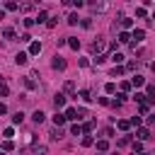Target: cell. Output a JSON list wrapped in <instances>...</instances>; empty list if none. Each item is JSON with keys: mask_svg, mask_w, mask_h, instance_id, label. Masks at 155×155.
Wrapping results in <instances>:
<instances>
[{"mask_svg": "<svg viewBox=\"0 0 155 155\" xmlns=\"http://www.w3.org/2000/svg\"><path fill=\"white\" fill-rule=\"evenodd\" d=\"M51 66H53V70H66V61H63L61 56H56L53 61H51Z\"/></svg>", "mask_w": 155, "mask_h": 155, "instance_id": "1", "label": "cell"}, {"mask_svg": "<svg viewBox=\"0 0 155 155\" xmlns=\"http://www.w3.org/2000/svg\"><path fill=\"white\" fill-rule=\"evenodd\" d=\"M53 107H56V111L61 109V107H66V94H56L53 97Z\"/></svg>", "mask_w": 155, "mask_h": 155, "instance_id": "2", "label": "cell"}, {"mask_svg": "<svg viewBox=\"0 0 155 155\" xmlns=\"http://www.w3.org/2000/svg\"><path fill=\"white\" fill-rule=\"evenodd\" d=\"M104 49H107V44H104V39H97V41L92 44V51H97L100 56H102V51H104Z\"/></svg>", "mask_w": 155, "mask_h": 155, "instance_id": "3", "label": "cell"}, {"mask_svg": "<svg viewBox=\"0 0 155 155\" xmlns=\"http://www.w3.org/2000/svg\"><path fill=\"white\" fill-rule=\"evenodd\" d=\"M27 61H29V53H22V51H19V53L15 56V63H17V66H24Z\"/></svg>", "mask_w": 155, "mask_h": 155, "instance_id": "4", "label": "cell"}, {"mask_svg": "<svg viewBox=\"0 0 155 155\" xmlns=\"http://www.w3.org/2000/svg\"><path fill=\"white\" fill-rule=\"evenodd\" d=\"M66 121H68V119H66V114H58V111H56V116H53V126H58V128H61Z\"/></svg>", "mask_w": 155, "mask_h": 155, "instance_id": "5", "label": "cell"}, {"mask_svg": "<svg viewBox=\"0 0 155 155\" xmlns=\"http://www.w3.org/2000/svg\"><path fill=\"white\" fill-rule=\"evenodd\" d=\"M143 36H145V32H143V29H133V34H131V39H133L136 44H138V41H143Z\"/></svg>", "mask_w": 155, "mask_h": 155, "instance_id": "6", "label": "cell"}, {"mask_svg": "<svg viewBox=\"0 0 155 155\" xmlns=\"http://www.w3.org/2000/svg\"><path fill=\"white\" fill-rule=\"evenodd\" d=\"M90 7H92L94 12H104V10H109V5H107V3H92Z\"/></svg>", "mask_w": 155, "mask_h": 155, "instance_id": "7", "label": "cell"}, {"mask_svg": "<svg viewBox=\"0 0 155 155\" xmlns=\"http://www.w3.org/2000/svg\"><path fill=\"white\" fill-rule=\"evenodd\" d=\"M49 136H51V138H53V141H58V138H63V131H61V128H58V126H53Z\"/></svg>", "mask_w": 155, "mask_h": 155, "instance_id": "8", "label": "cell"}, {"mask_svg": "<svg viewBox=\"0 0 155 155\" xmlns=\"http://www.w3.org/2000/svg\"><path fill=\"white\" fill-rule=\"evenodd\" d=\"M66 119H70V121H75V119H78V109H73V107H68V109H66Z\"/></svg>", "mask_w": 155, "mask_h": 155, "instance_id": "9", "label": "cell"}, {"mask_svg": "<svg viewBox=\"0 0 155 155\" xmlns=\"http://www.w3.org/2000/svg\"><path fill=\"white\" fill-rule=\"evenodd\" d=\"M39 51H41V44H39V41H32V44H29V53H32V56H36Z\"/></svg>", "mask_w": 155, "mask_h": 155, "instance_id": "10", "label": "cell"}, {"mask_svg": "<svg viewBox=\"0 0 155 155\" xmlns=\"http://www.w3.org/2000/svg\"><path fill=\"white\" fill-rule=\"evenodd\" d=\"M68 46L78 51V49H80V41H78V39H75V36H68Z\"/></svg>", "mask_w": 155, "mask_h": 155, "instance_id": "11", "label": "cell"}, {"mask_svg": "<svg viewBox=\"0 0 155 155\" xmlns=\"http://www.w3.org/2000/svg\"><path fill=\"white\" fill-rule=\"evenodd\" d=\"M32 119H34L36 124H41V121H44V111H39V109H36V111L32 114Z\"/></svg>", "mask_w": 155, "mask_h": 155, "instance_id": "12", "label": "cell"}, {"mask_svg": "<svg viewBox=\"0 0 155 155\" xmlns=\"http://www.w3.org/2000/svg\"><path fill=\"white\" fill-rule=\"evenodd\" d=\"M119 41H121V44H128V41H131V34H128V32H121V34H119Z\"/></svg>", "mask_w": 155, "mask_h": 155, "instance_id": "13", "label": "cell"}, {"mask_svg": "<svg viewBox=\"0 0 155 155\" xmlns=\"http://www.w3.org/2000/svg\"><path fill=\"white\" fill-rule=\"evenodd\" d=\"M138 138H141V141H148V138H150V131H148V128H141V131H138Z\"/></svg>", "mask_w": 155, "mask_h": 155, "instance_id": "14", "label": "cell"}, {"mask_svg": "<svg viewBox=\"0 0 155 155\" xmlns=\"http://www.w3.org/2000/svg\"><path fill=\"white\" fill-rule=\"evenodd\" d=\"M22 119H24L22 111H15V114H12V121H15V124H22Z\"/></svg>", "mask_w": 155, "mask_h": 155, "instance_id": "15", "label": "cell"}, {"mask_svg": "<svg viewBox=\"0 0 155 155\" xmlns=\"http://www.w3.org/2000/svg\"><path fill=\"white\" fill-rule=\"evenodd\" d=\"M3 36L12 41V39H15V29H10V27H7V29H3Z\"/></svg>", "mask_w": 155, "mask_h": 155, "instance_id": "16", "label": "cell"}, {"mask_svg": "<svg viewBox=\"0 0 155 155\" xmlns=\"http://www.w3.org/2000/svg\"><path fill=\"white\" fill-rule=\"evenodd\" d=\"M104 92H107V94H114V92H116V85H114V83H107V85H104Z\"/></svg>", "mask_w": 155, "mask_h": 155, "instance_id": "17", "label": "cell"}, {"mask_svg": "<svg viewBox=\"0 0 155 155\" xmlns=\"http://www.w3.org/2000/svg\"><path fill=\"white\" fill-rule=\"evenodd\" d=\"M78 22H80V17H78L75 12H70L68 15V24H78Z\"/></svg>", "mask_w": 155, "mask_h": 155, "instance_id": "18", "label": "cell"}, {"mask_svg": "<svg viewBox=\"0 0 155 155\" xmlns=\"http://www.w3.org/2000/svg\"><path fill=\"white\" fill-rule=\"evenodd\" d=\"M107 148H109V143H107V141H97V150H100V153H104Z\"/></svg>", "mask_w": 155, "mask_h": 155, "instance_id": "19", "label": "cell"}, {"mask_svg": "<svg viewBox=\"0 0 155 155\" xmlns=\"http://www.w3.org/2000/svg\"><path fill=\"white\" fill-rule=\"evenodd\" d=\"M24 85H27L29 90H34V87H36V83L32 80V75H27V78H24Z\"/></svg>", "mask_w": 155, "mask_h": 155, "instance_id": "20", "label": "cell"}, {"mask_svg": "<svg viewBox=\"0 0 155 155\" xmlns=\"http://www.w3.org/2000/svg\"><path fill=\"white\" fill-rule=\"evenodd\" d=\"M116 126H119L121 131H128V126H131V121H124V119H121V121H116Z\"/></svg>", "mask_w": 155, "mask_h": 155, "instance_id": "21", "label": "cell"}, {"mask_svg": "<svg viewBox=\"0 0 155 155\" xmlns=\"http://www.w3.org/2000/svg\"><path fill=\"white\" fill-rule=\"evenodd\" d=\"M70 133H73V136H80V133H83V126H78V124L70 126Z\"/></svg>", "mask_w": 155, "mask_h": 155, "instance_id": "22", "label": "cell"}, {"mask_svg": "<svg viewBox=\"0 0 155 155\" xmlns=\"http://www.w3.org/2000/svg\"><path fill=\"white\" fill-rule=\"evenodd\" d=\"M36 22H49V15L41 10V12H39V17H36Z\"/></svg>", "mask_w": 155, "mask_h": 155, "instance_id": "23", "label": "cell"}, {"mask_svg": "<svg viewBox=\"0 0 155 155\" xmlns=\"http://www.w3.org/2000/svg\"><path fill=\"white\" fill-rule=\"evenodd\" d=\"M131 85H136V87H141V85H143V78H141V75H136L133 80H131Z\"/></svg>", "mask_w": 155, "mask_h": 155, "instance_id": "24", "label": "cell"}, {"mask_svg": "<svg viewBox=\"0 0 155 155\" xmlns=\"http://www.w3.org/2000/svg\"><path fill=\"white\" fill-rule=\"evenodd\" d=\"M0 94H3V97H7V94H10V90H7V85H5V83H0Z\"/></svg>", "mask_w": 155, "mask_h": 155, "instance_id": "25", "label": "cell"}, {"mask_svg": "<svg viewBox=\"0 0 155 155\" xmlns=\"http://www.w3.org/2000/svg\"><path fill=\"white\" fill-rule=\"evenodd\" d=\"M131 143V136H121V138H119V145H128Z\"/></svg>", "mask_w": 155, "mask_h": 155, "instance_id": "26", "label": "cell"}, {"mask_svg": "<svg viewBox=\"0 0 155 155\" xmlns=\"http://www.w3.org/2000/svg\"><path fill=\"white\" fill-rule=\"evenodd\" d=\"M111 61H114V63H124V56H121V53H114Z\"/></svg>", "mask_w": 155, "mask_h": 155, "instance_id": "27", "label": "cell"}, {"mask_svg": "<svg viewBox=\"0 0 155 155\" xmlns=\"http://www.w3.org/2000/svg\"><path fill=\"white\" fill-rule=\"evenodd\" d=\"M80 24H83L85 29H90V27H92V19H90V17H87V19H80Z\"/></svg>", "mask_w": 155, "mask_h": 155, "instance_id": "28", "label": "cell"}, {"mask_svg": "<svg viewBox=\"0 0 155 155\" xmlns=\"http://www.w3.org/2000/svg\"><path fill=\"white\" fill-rule=\"evenodd\" d=\"M121 73H124V68H121V66H116V68L111 70V78H116V75H121Z\"/></svg>", "mask_w": 155, "mask_h": 155, "instance_id": "29", "label": "cell"}, {"mask_svg": "<svg viewBox=\"0 0 155 155\" xmlns=\"http://www.w3.org/2000/svg\"><path fill=\"white\" fill-rule=\"evenodd\" d=\"M80 97H83L85 102H92V97H90V92H87V90H83V92H80Z\"/></svg>", "mask_w": 155, "mask_h": 155, "instance_id": "30", "label": "cell"}, {"mask_svg": "<svg viewBox=\"0 0 155 155\" xmlns=\"http://www.w3.org/2000/svg\"><path fill=\"white\" fill-rule=\"evenodd\" d=\"M34 155H46V148H44V145H39V148H34Z\"/></svg>", "mask_w": 155, "mask_h": 155, "instance_id": "31", "label": "cell"}, {"mask_svg": "<svg viewBox=\"0 0 155 155\" xmlns=\"http://www.w3.org/2000/svg\"><path fill=\"white\" fill-rule=\"evenodd\" d=\"M3 136H5V138L10 141V138H12V136H15V131H12V128H5V131H3Z\"/></svg>", "mask_w": 155, "mask_h": 155, "instance_id": "32", "label": "cell"}, {"mask_svg": "<svg viewBox=\"0 0 155 155\" xmlns=\"http://www.w3.org/2000/svg\"><path fill=\"white\" fill-rule=\"evenodd\" d=\"M73 90H75V83L68 80V83H66V92H73Z\"/></svg>", "mask_w": 155, "mask_h": 155, "instance_id": "33", "label": "cell"}, {"mask_svg": "<svg viewBox=\"0 0 155 155\" xmlns=\"http://www.w3.org/2000/svg\"><path fill=\"white\" fill-rule=\"evenodd\" d=\"M34 22H36L34 17H27V19H24V27H34Z\"/></svg>", "mask_w": 155, "mask_h": 155, "instance_id": "34", "label": "cell"}, {"mask_svg": "<svg viewBox=\"0 0 155 155\" xmlns=\"http://www.w3.org/2000/svg\"><path fill=\"white\" fill-rule=\"evenodd\" d=\"M121 27H126V29L133 27V19H121Z\"/></svg>", "mask_w": 155, "mask_h": 155, "instance_id": "35", "label": "cell"}, {"mask_svg": "<svg viewBox=\"0 0 155 155\" xmlns=\"http://www.w3.org/2000/svg\"><path fill=\"white\" fill-rule=\"evenodd\" d=\"M141 148H143V145H141L138 141H133V155H136V153H141Z\"/></svg>", "mask_w": 155, "mask_h": 155, "instance_id": "36", "label": "cell"}, {"mask_svg": "<svg viewBox=\"0 0 155 155\" xmlns=\"http://www.w3.org/2000/svg\"><path fill=\"white\" fill-rule=\"evenodd\" d=\"M56 19H58V17H51L49 22H46V27H49V29H53V27H56Z\"/></svg>", "mask_w": 155, "mask_h": 155, "instance_id": "37", "label": "cell"}, {"mask_svg": "<svg viewBox=\"0 0 155 155\" xmlns=\"http://www.w3.org/2000/svg\"><path fill=\"white\" fill-rule=\"evenodd\" d=\"M83 145L87 148V145H92V138H90V136H85V138H83Z\"/></svg>", "mask_w": 155, "mask_h": 155, "instance_id": "38", "label": "cell"}, {"mask_svg": "<svg viewBox=\"0 0 155 155\" xmlns=\"http://www.w3.org/2000/svg\"><path fill=\"white\" fill-rule=\"evenodd\" d=\"M5 7H7V10H17L19 5H17V3H5Z\"/></svg>", "mask_w": 155, "mask_h": 155, "instance_id": "39", "label": "cell"}, {"mask_svg": "<svg viewBox=\"0 0 155 155\" xmlns=\"http://www.w3.org/2000/svg\"><path fill=\"white\" fill-rule=\"evenodd\" d=\"M3 150H12V141H5L3 143Z\"/></svg>", "mask_w": 155, "mask_h": 155, "instance_id": "40", "label": "cell"}, {"mask_svg": "<svg viewBox=\"0 0 155 155\" xmlns=\"http://www.w3.org/2000/svg\"><path fill=\"white\" fill-rule=\"evenodd\" d=\"M0 114H7V107H5L3 102H0Z\"/></svg>", "mask_w": 155, "mask_h": 155, "instance_id": "41", "label": "cell"}, {"mask_svg": "<svg viewBox=\"0 0 155 155\" xmlns=\"http://www.w3.org/2000/svg\"><path fill=\"white\" fill-rule=\"evenodd\" d=\"M148 124H155V114H153V116H148Z\"/></svg>", "mask_w": 155, "mask_h": 155, "instance_id": "42", "label": "cell"}, {"mask_svg": "<svg viewBox=\"0 0 155 155\" xmlns=\"http://www.w3.org/2000/svg\"><path fill=\"white\" fill-rule=\"evenodd\" d=\"M0 19H5V12H3V10H0Z\"/></svg>", "mask_w": 155, "mask_h": 155, "instance_id": "43", "label": "cell"}, {"mask_svg": "<svg viewBox=\"0 0 155 155\" xmlns=\"http://www.w3.org/2000/svg\"><path fill=\"white\" fill-rule=\"evenodd\" d=\"M150 22H155V12H153V19H150Z\"/></svg>", "mask_w": 155, "mask_h": 155, "instance_id": "44", "label": "cell"}]
</instances>
